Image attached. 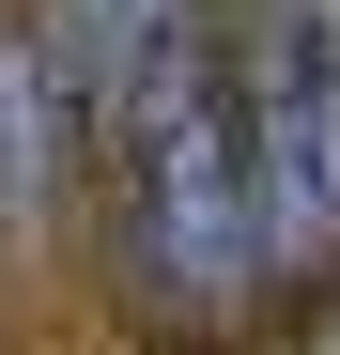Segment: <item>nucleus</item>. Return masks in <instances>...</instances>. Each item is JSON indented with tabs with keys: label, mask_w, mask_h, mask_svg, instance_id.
<instances>
[{
	"label": "nucleus",
	"mask_w": 340,
	"mask_h": 355,
	"mask_svg": "<svg viewBox=\"0 0 340 355\" xmlns=\"http://www.w3.org/2000/svg\"><path fill=\"white\" fill-rule=\"evenodd\" d=\"M263 263H340V0H263L232 46Z\"/></svg>",
	"instance_id": "2"
},
{
	"label": "nucleus",
	"mask_w": 340,
	"mask_h": 355,
	"mask_svg": "<svg viewBox=\"0 0 340 355\" xmlns=\"http://www.w3.org/2000/svg\"><path fill=\"white\" fill-rule=\"evenodd\" d=\"M108 170H124V278L139 309L216 324L263 278V186H248V108H232V46L170 31L155 78L108 108Z\"/></svg>",
	"instance_id": "1"
}]
</instances>
